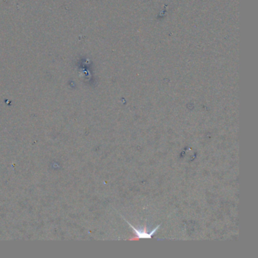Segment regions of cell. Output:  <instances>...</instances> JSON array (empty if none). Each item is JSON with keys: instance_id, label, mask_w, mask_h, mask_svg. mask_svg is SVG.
<instances>
[{"instance_id": "6da1fadb", "label": "cell", "mask_w": 258, "mask_h": 258, "mask_svg": "<svg viewBox=\"0 0 258 258\" xmlns=\"http://www.w3.org/2000/svg\"><path fill=\"white\" fill-rule=\"evenodd\" d=\"M124 220H125V219H124ZM126 221H127V220H126ZM127 222L129 224V225H130V226L131 227V228L133 229V230H134L135 234H136V235L138 236V238H151V236H152V235L156 233V231L158 230L159 226H160V225L157 226L156 227L155 229H154V230H152V231H151L150 233H148V232H146V230H137L136 228H135V227L133 226V225H131V224L130 223V222L127 221Z\"/></svg>"}]
</instances>
